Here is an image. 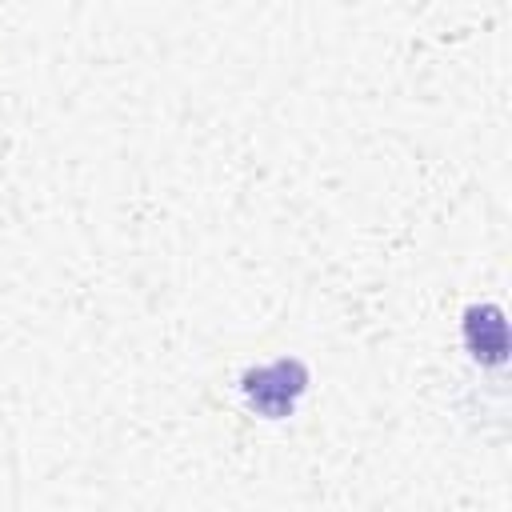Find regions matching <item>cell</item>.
<instances>
[{"label":"cell","mask_w":512,"mask_h":512,"mask_svg":"<svg viewBox=\"0 0 512 512\" xmlns=\"http://www.w3.org/2000/svg\"><path fill=\"white\" fill-rule=\"evenodd\" d=\"M304 388H308V368L300 360H272V364L244 372V380H240L248 408L268 420L288 416L296 408V400L304 396Z\"/></svg>","instance_id":"6da1fadb"},{"label":"cell","mask_w":512,"mask_h":512,"mask_svg":"<svg viewBox=\"0 0 512 512\" xmlns=\"http://www.w3.org/2000/svg\"><path fill=\"white\" fill-rule=\"evenodd\" d=\"M464 344L472 348L476 360L484 364H500L508 352V336H504V312L496 304H472L464 312Z\"/></svg>","instance_id":"7a4b0ae2"}]
</instances>
